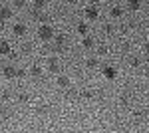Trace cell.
Returning <instances> with one entry per match:
<instances>
[{
    "label": "cell",
    "instance_id": "cell-21",
    "mask_svg": "<svg viewBox=\"0 0 149 133\" xmlns=\"http://www.w3.org/2000/svg\"><path fill=\"white\" fill-rule=\"evenodd\" d=\"M107 50H109V48H107L105 44H102L100 48H97V54H100V56H103V54H107Z\"/></svg>",
    "mask_w": 149,
    "mask_h": 133
},
{
    "label": "cell",
    "instance_id": "cell-10",
    "mask_svg": "<svg viewBox=\"0 0 149 133\" xmlns=\"http://www.w3.org/2000/svg\"><path fill=\"white\" fill-rule=\"evenodd\" d=\"M81 46H84L86 50H90V48H93V38L86 34V36H84V42H81Z\"/></svg>",
    "mask_w": 149,
    "mask_h": 133
},
{
    "label": "cell",
    "instance_id": "cell-1",
    "mask_svg": "<svg viewBox=\"0 0 149 133\" xmlns=\"http://www.w3.org/2000/svg\"><path fill=\"white\" fill-rule=\"evenodd\" d=\"M38 38H40L42 42H48V40H52V38H54V30H52V26H48V24H42V26L38 28Z\"/></svg>",
    "mask_w": 149,
    "mask_h": 133
},
{
    "label": "cell",
    "instance_id": "cell-30",
    "mask_svg": "<svg viewBox=\"0 0 149 133\" xmlns=\"http://www.w3.org/2000/svg\"><path fill=\"white\" fill-rule=\"evenodd\" d=\"M90 2H92V6H95V4H97L100 0H90Z\"/></svg>",
    "mask_w": 149,
    "mask_h": 133
},
{
    "label": "cell",
    "instance_id": "cell-24",
    "mask_svg": "<svg viewBox=\"0 0 149 133\" xmlns=\"http://www.w3.org/2000/svg\"><path fill=\"white\" fill-rule=\"evenodd\" d=\"M103 32H105V34H111V32H113V26H111V24H105V26H103Z\"/></svg>",
    "mask_w": 149,
    "mask_h": 133
},
{
    "label": "cell",
    "instance_id": "cell-8",
    "mask_svg": "<svg viewBox=\"0 0 149 133\" xmlns=\"http://www.w3.org/2000/svg\"><path fill=\"white\" fill-rule=\"evenodd\" d=\"M109 14H111V18H115V20H117V18H121V16L125 14V10H123L121 6H113V8L109 10Z\"/></svg>",
    "mask_w": 149,
    "mask_h": 133
},
{
    "label": "cell",
    "instance_id": "cell-28",
    "mask_svg": "<svg viewBox=\"0 0 149 133\" xmlns=\"http://www.w3.org/2000/svg\"><path fill=\"white\" fill-rule=\"evenodd\" d=\"M4 22H6V20H2V18H0V32L4 30Z\"/></svg>",
    "mask_w": 149,
    "mask_h": 133
},
{
    "label": "cell",
    "instance_id": "cell-25",
    "mask_svg": "<svg viewBox=\"0 0 149 133\" xmlns=\"http://www.w3.org/2000/svg\"><path fill=\"white\" fill-rule=\"evenodd\" d=\"M16 78H26V70H16Z\"/></svg>",
    "mask_w": 149,
    "mask_h": 133
},
{
    "label": "cell",
    "instance_id": "cell-3",
    "mask_svg": "<svg viewBox=\"0 0 149 133\" xmlns=\"http://www.w3.org/2000/svg\"><path fill=\"white\" fill-rule=\"evenodd\" d=\"M84 16H86L88 20H95V18H97V8H95V6H88V8L84 10Z\"/></svg>",
    "mask_w": 149,
    "mask_h": 133
},
{
    "label": "cell",
    "instance_id": "cell-18",
    "mask_svg": "<svg viewBox=\"0 0 149 133\" xmlns=\"http://www.w3.org/2000/svg\"><path fill=\"white\" fill-rule=\"evenodd\" d=\"M30 100V95H28V93H26V91H24V93H20V95H18V101H20V103H26V101Z\"/></svg>",
    "mask_w": 149,
    "mask_h": 133
},
{
    "label": "cell",
    "instance_id": "cell-11",
    "mask_svg": "<svg viewBox=\"0 0 149 133\" xmlns=\"http://www.w3.org/2000/svg\"><path fill=\"white\" fill-rule=\"evenodd\" d=\"M70 84H72V81H70L68 76H60V78H58V86H60V88H70Z\"/></svg>",
    "mask_w": 149,
    "mask_h": 133
},
{
    "label": "cell",
    "instance_id": "cell-20",
    "mask_svg": "<svg viewBox=\"0 0 149 133\" xmlns=\"http://www.w3.org/2000/svg\"><path fill=\"white\" fill-rule=\"evenodd\" d=\"M36 113L44 115V113H48V107H46V105H38V107H36Z\"/></svg>",
    "mask_w": 149,
    "mask_h": 133
},
{
    "label": "cell",
    "instance_id": "cell-22",
    "mask_svg": "<svg viewBox=\"0 0 149 133\" xmlns=\"http://www.w3.org/2000/svg\"><path fill=\"white\" fill-rule=\"evenodd\" d=\"M12 97V93L10 91H2V93H0V100H4V101H8Z\"/></svg>",
    "mask_w": 149,
    "mask_h": 133
},
{
    "label": "cell",
    "instance_id": "cell-7",
    "mask_svg": "<svg viewBox=\"0 0 149 133\" xmlns=\"http://www.w3.org/2000/svg\"><path fill=\"white\" fill-rule=\"evenodd\" d=\"M48 70H50L52 74H56L58 70H60V62H58V58H50V60H48Z\"/></svg>",
    "mask_w": 149,
    "mask_h": 133
},
{
    "label": "cell",
    "instance_id": "cell-2",
    "mask_svg": "<svg viewBox=\"0 0 149 133\" xmlns=\"http://www.w3.org/2000/svg\"><path fill=\"white\" fill-rule=\"evenodd\" d=\"M12 54V46L6 40H0V56H10Z\"/></svg>",
    "mask_w": 149,
    "mask_h": 133
},
{
    "label": "cell",
    "instance_id": "cell-27",
    "mask_svg": "<svg viewBox=\"0 0 149 133\" xmlns=\"http://www.w3.org/2000/svg\"><path fill=\"white\" fill-rule=\"evenodd\" d=\"M131 66H133V68H139V66H141V60H139V58H133V60H131Z\"/></svg>",
    "mask_w": 149,
    "mask_h": 133
},
{
    "label": "cell",
    "instance_id": "cell-23",
    "mask_svg": "<svg viewBox=\"0 0 149 133\" xmlns=\"http://www.w3.org/2000/svg\"><path fill=\"white\" fill-rule=\"evenodd\" d=\"M81 95H84V100H92V97H93V93L90 91V89H86V91H84Z\"/></svg>",
    "mask_w": 149,
    "mask_h": 133
},
{
    "label": "cell",
    "instance_id": "cell-12",
    "mask_svg": "<svg viewBox=\"0 0 149 133\" xmlns=\"http://www.w3.org/2000/svg\"><path fill=\"white\" fill-rule=\"evenodd\" d=\"M34 18L38 20V22L46 24V20H48V14H44V12H40V10H36V12H34Z\"/></svg>",
    "mask_w": 149,
    "mask_h": 133
},
{
    "label": "cell",
    "instance_id": "cell-17",
    "mask_svg": "<svg viewBox=\"0 0 149 133\" xmlns=\"http://www.w3.org/2000/svg\"><path fill=\"white\" fill-rule=\"evenodd\" d=\"M86 66L88 68H95L97 66V60H95V58H88V60H86Z\"/></svg>",
    "mask_w": 149,
    "mask_h": 133
},
{
    "label": "cell",
    "instance_id": "cell-29",
    "mask_svg": "<svg viewBox=\"0 0 149 133\" xmlns=\"http://www.w3.org/2000/svg\"><path fill=\"white\" fill-rule=\"evenodd\" d=\"M66 2H68V4H76L78 0H66Z\"/></svg>",
    "mask_w": 149,
    "mask_h": 133
},
{
    "label": "cell",
    "instance_id": "cell-26",
    "mask_svg": "<svg viewBox=\"0 0 149 133\" xmlns=\"http://www.w3.org/2000/svg\"><path fill=\"white\" fill-rule=\"evenodd\" d=\"M24 4H26V0H14V6L16 8H24Z\"/></svg>",
    "mask_w": 149,
    "mask_h": 133
},
{
    "label": "cell",
    "instance_id": "cell-19",
    "mask_svg": "<svg viewBox=\"0 0 149 133\" xmlns=\"http://www.w3.org/2000/svg\"><path fill=\"white\" fill-rule=\"evenodd\" d=\"M32 2H34V6H36V8H44L48 0H32Z\"/></svg>",
    "mask_w": 149,
    "mask_h": 133
},
{
    "label": "cell",
    "instance_id": "cell-13",
    "mask_svg": "<svg viewBox=\"0 0 149 133\" xmlns=\"http://www.w3.org/2000/svg\"><path fill=\"white\" fill-rule=\"evenodd\" d=\"M30 74H32L34 78H40V76H42V68L38 66V64H34V66L30 68Z\"/></svg>",
    "mask_w": 149,
    "mask_h": 133
},
{
    "label": "cell",
    "instance_id": "cell-5",
    "mask_svg": "<svg viewBox=\"0 0 149 133\" xmlns=\"http://www.w3.org/2000/svg\"><path fill=\"white\" fill-rule=\"evenodd\" d=\"M14 34L16 36H26V32H28V28H26V24H22V22H18V24H14Z\"/></svg>",
    "mask_w": 149,
    "mask_h": 133
},
{
    "label": "cell",
    "instance_id": "cell-6",
    "mask_svg": "<svg viewBox=\"0 0 149 133\" xmlns=\"http://www.w3.org/2000/svg\"><path fill=\"white\" fill-rule=\"evenodd\" d=\"M103 76H105L107 79H113L115 76H117V70H115L113 66H105L103 68Z\"/></svg>",
    "mask_w": 149,
    "mask_h": 133
},
{
    "label": "cell",
    "instance_id": "cell-9",
    "mask_svg": "<svg viewBox=\"0 0 149 133\" xmlns=\"http://www.w3.org/2000/svg\"><path fill=\"white\" fill-rule=\"evenodd\" d=\"M10 16H12L10 6H2V8H0V18H2V20H8Z\"/></svg>",
    "mask_w": 149,
    "mask_h": 133
},
{
    "label": "cell",
    "instance_id": "cell-15",
    "mask_svg": "<svg viewBox=\"0 0 149 133\" xmlns=\"http://www.w3.org/2000/svg\"><path fill=\"white\" fill-rule=\"evenodd\" d=\"M78 34H81V36H86V34H88V24H86V22L78 24Z\"/></svg>",
    "mask_w": 149,
    "mask_h": 133
},
{
    "label": "cell",
    "instance_id": "cell-16",
    "mask_svg": "<svg viewBox=\"0 0 149 133\" xmlns=\"http://www.w3.org/2000/svg\"><path fill=\"white\" fill-rule=\"evenodd\" d=\"M64 44H66V36H62V34H60V36L56 38V48H60V50H62V48H64Z\"/></svg>",
    "mask_w": 149,
    "mask_h": 133
},
{
    "label": "cell",
    "instance_id": "cell-4",
    "mask_svg": "<svg viewBox=\"0 0 149 133\" xmlns=\"http://www.w3.org/2000/svg\"><path fill=\"white\" fill-rule=\"evenodd\" d=\"M2 74H4V78H8V79L16 78V68L14 66H4L2 68Z\"/></svg>",
    "mask_w": 149,
    "mask_h": 133
},
{
    "label": "cell",
    "instance_id": "cell-14",
    "mask_svg": "<svg viewBox=\"0 0 149 133\" xmlns=\"http://www.w3.org/2000/svg\"><path fill=\"white\" fill-rule=\"evenodd\" d=\"M127 6H129L131 10H139V8H141V0H129Z\"/></svg>",
    "mask_w": 149,
    "mask_h": 133
}]
</instances>
